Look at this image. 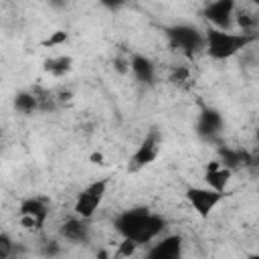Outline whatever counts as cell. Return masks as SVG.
Here are the masks:
<instances>
[{
	"mask_svg": "<svg viewBox=\"0 0 259 259\" xmlns=\"http://www.w3.org/2000/svg\"><path fill=\"white\" fill-rule=\"evenodd\" d=\"M231 170L227 166L221 164V160H214V162H208L204 166V184L212 190H219V192H225L227 190V184L231 180Z\"/></svg>",
	"mask_w": 259,
	"mask_h": 259,
	"instance_id": "obj_10",
	"label": "cell"
},
{
	"mask_svg": "<svg viewBox=\"0 0 259 259\" xmlns=\"http://www.w3.org/2000/svg\"><path fill=\"white\" fill-rule=\"evenodd\" d=\"M170 81H172L174 85H178V87L186 85V83L190 81V69H188V67H184V65L174 67V69L170 71Z\"/></svg>",
	"mask_w": 259,
	"mask_h": 259,
	"instance_id": "obj_17",
	"label": "cell"
},
{
	"mask_svg": "<svg viewBox=\"0 0 259 259\" xmlns=\"http://www.w3.org/2000/svg\"><path fill=\"white\" fill-rule=\"evenodd\" d=\"M61 237L65 241H71V243H87L89 241V225H87V219H81V217L67 219L61 225Z\"/></svg>",
	"mask_w": 259,
	"mask_h": 259,
	"instance_id": "obj_12",
	"label": "cell"
},
{
	"mask_svg": "<svg viewBox=\"0 0 259 259\" xmlns=\"http://www.w3.org/2000/svg\"><path fill=\"white\" fill-rule=\"evenodd\" d=\"M14 109L22 115H30L38 109V99L34 95V91H20L14 97Z\"/></svg>",
	"mask_w": 259,
	"mask_h": 259,
	"instance_id": "obj_16",
	"label": "cell"
},
{
	"mask_svg": "<svg viewBox=\"0 0 259 259\" xmlns=\"http://www.w3.org/2000/svg\"><path fill=\"white\" fill-rule=\"evenodd\" d=\"M182 253V239L180 235H168L162 237L158 243H154V247L148 251L150 259H176Z\"/></svg>",
	"mask_w": 259,
	"mask_h": 259,
	"instance_id": "obj_11",
	"label": "cell"
},
{
	"mask_svg": "<svg viewBox=\"0 0 259 259\" xmlns=\"http://www.w3.org/2000/svg\"><path fill=\"white\" fill-rule=\"evenodd\" d=\"M160 148H162V134L156 127H152L146 134V138L140 142V146L136 148V152L132 154V158L127 162V172L136 174V172L144 170L146 166H150L158 158Z\"/></svg>",
	"mask_w": 259,
	"mask_h": 259,
	"instance_id": "obj_5",
	"label": "cell"
},
{
	"mask_svg": "<svg viewBox=\"0 0 259 259\" xmlns=\"http://www.w3.org/2000/svg\"><path fill=\"white\" fill-rule=\"evenodd\" d=\"M235 16V0H212L204 8V18L214 24V28L231 30Z\"/></svg>",
	"mask_w": 259,
	"mask_h": 259,
	"instance_id": "obj_8",
	"label": "cell"
},
{
	"mask_svg": "<svg viewBox=\"0 0 259 259\" xmlns=\"http://www.w3.org/2000/svg\"><path fill=\"white\" fill-rule=\"evenodd\" d=\"M136 249H138V243H136V241H132V239H123V241L119 243L117 255H119V257H130V255L136 253Z\"/></svg>",
	"mask_w": 259,
	"mask_h": 259,
	"instance_id": "obj_19",
	"label": "cell"
},
{
	"mask_svg": "<svg viewBox=\"0 0 259 259\" xmlns=\"http://www.w3.org/2000/svg\"><path fill=\"white\" fill-rule=\"evenodd\" d=\"M107 186H109L107 178H99V180L89 182L75 198V206H73L75 214L81 219H91L95 214V210L101 206V202L107 194Z\"/></svg>",
	"mask_w": 259,
	"mask_h": 259,
	"instance_id": "obj_4",
	"label": "cell"
},
{
	"mask_svg": "<svg viewBox=\"0 0 259 259\" xmlns=\"http://www.w3.org/2000/svg\"><path fill=\"white\" fill-rule=\"evenodd\" d=\"M223 130V115L212 109V107H206L200 111L198 115V123H196V134L204 140H212L214 136H219Z\"/></svg>",
	"mask_w": 259,
	"mask_h": 259,
	"instance_id": "obj_9",
	"label": "cell"
},
{
	"mask_svg": "<svg viewBox=\"0 0 259 259\" xmlns=\"http://www.w3.org/2000/svg\"><path fill=\"white\" fill-rule=\"evenodd\" d=\"M14 255V243L6 233H0V259Z\"/></svg>",
	"mask_w": 259,
	"mask_h": 259,
	"instance_id": "obj_18",
	"label": "cell"
},
{
	"mask_svg": "<svg viewBox=\"0 0 259 259\" xmlns=\"http://www.w3.org/2000/svg\"><path fill=\"white\" fill-rule=\"evenodd\" d=\"M113 227L121 235V239H132L138 245H144L162 235V231L166 229V221L164 217L140 206L119 212L113 221Z\"/></svg>",
	"mask_w": 259,
	"mask_h": 259,
	"instance_id": "obj_1",
	"label": "cell"
},
{
	"mask_svg": "<svg viewBox=\"0 0 259 259\" xmlns=\"http://www.w3.org/2000/svg\"><path fill=\"white\" fill-rule=\"evenodd\" d=\"M221 164L227 166L231 172L245 168L251 164V156L241 148H221Z\"/></svg>",
	"mask_w": 259,
	"mask_h": 259,
	"instance_id": "obj_14",
	"label": "cell"
},
{
	"mask_svg": "<svg viewBox=\"0 0 259 259\" xmlns=\"http://www.w3.org/2000/svg\"><path fill=\"white\" fill-rule=\"evenodd\" d=\"M168 40L174 49H178L186 57H194L204 51V32L190 24H174L166 30Z\"/></svg>",
	"mask_w": 259,
	"mask_h": 259,
	"instance_id": "obj_3",
	"label": "cell"
},
{
	"mask_svg": "<svg viewBox=\"0 0 259 259\" xmlns=\"http://www.w3.org/2000/svg\"><path fill=\"white\" fill-rule=\"evenodd\" d=\"M89 160H91L93 164H103V156H101L99 152H93V154L89 156Z\"/></svg>",
	"mask_w": 259,
	"mask_h": 259,
	"instance_id": "obj_22",
	"label": "cell"
},
{
	"mask_svg": "<svg viewBox=\"0 0 259 259\" xmlns=\"http://www.w3.org/2000/svg\"><path fill=\"white\" fill-rule=\"evenodd\" d=\"M184 196H186L188 204L194 208V212L200 219H206L221 204V200L225 198V192L212 190L208 186H190V188H186V194Z\"/></svg>",
	"mask_w": 259,
	"mask_h": 259,
	"instance_id": "obj_7",
	"label": "cell"
},
{
	"mask_svg": "<svg viewBox=\"0 0 259 259\" xmlns=\"http://www.w3.org/2000/svg\"><path fill=\"white\" fill-rule=\"evenodd\" d=\"M42 69L53 75V77H65L73 69V59L69 55H59V57H49L42 63Z\"/></svg>",
	"mask_w": 259,
	"mask_h": 259,
	"instance_id": "obj_15",
	"label": "cell"
},
{
	"mask_svg": "<svg viewBox=\"0 0 259 259\" xmlns=\"http://www.w3.org/2000/svg\"><path fill=\"white\" fill-rule=\"evenodd\" d=\"M127 67L130 71L134 73V77L140 81V83H146V85H152L154 79H156V65L144 57V55H132V59L127 61Z\"/></svg>",
	"mask_w": 259,
	"mask_h": 259,
	"instance_id": "obj_13",
	"label": "cell"
},
{
	"mask_svg": "<svg viewBox=\"0 0 259 259\" xmlns=\"http://www.w3.org/2000/svg\"><path fill=\"white\" fill-rule=\"evenodd\" d=\"M18 219L20 225L28 231H40L49 219V204L45 198L38 196H28L24 200H20L18 206Z\"/></svg>",
	"mask_w": 259,
	"mask_h": 259,
	"instance_id": "obj_6",
	"label": "cell"
},
{
	"mask_svg": "<svg viewBox=\"0 0 259 259\" xmlns=\"http://www.w3.org/2000/svg\"><path fill=\"white\" fill-rule=\"evenodd\" d=\"M255 38H257V34L208 28L204 32V51L214 61H227V59L235 57L239 51L247 49L251 42H255Z\"/></svg>",
	"mask_w": 259,
	"mask_h": 259,
	"instance_id": "obj_2",
	"label": "cell"
},
{
	"mask_svg": "<svg viewBox=\"0 0 259 259\" xmlns=\"http://www.w3.org/2000/svg\"><path fill=\"white\" fill-rule=\"evenodd\" d=\"M99 2H101V6H105V8H109V10H117V8L125 6L130 0H99Z\"/></svg>",
	"mask_w": 259,
	"mask_h": 259,
	"instance_id": "obj_21",
	"label": "cell"
},
{
	"mask_svg": "<svg viewBox=\"0 0 259 259\" xmlns=\"http://www.w3.org/2000/svg\"><path fill=\"white\" fill-rule=\"evenodd\" d=\"M67 38H69V34H67L65 30H57V32H53V36H51V38H47V40H45V47L65 45V42H67Z\"/></svg>",
	"mask_w": 259,
	"mask_h": 259,
	"instance_id": "obj_20",
	"label": "cell"
},
{
	"mask_svg": "<svg viewBox=\"0 0 259 259\" xmlns=\"http://www.w3.org/2000/svg\"><path fill=\"white\" fill-rule=\"evenodd\" d=\"M0 142H2V132H0Z\"/></svg>",
	"mask_w": 259,
	"mask_h": 259,
	"instance_id": "obj_23",
	"label": "cell"
}]
</instances>
